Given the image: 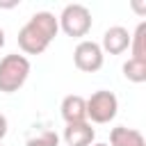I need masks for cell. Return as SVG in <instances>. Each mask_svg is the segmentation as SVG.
Here are the masks:
<instances>
[{"instance_id":"6da1fadb","label":"cell","mask_w":146,"mask_h":146,"mask_svg":"<svg viewBox=\"0 0 146 146\" xmlns=\"http://www.w3.org/2000/svg\"><path fill=\"white\" fill-rule=\"evenodd\" d=\"M57 32H59L57 16L50 11H36L18 30V48L25 55H41L57 36Z\"/></svg>"},{"instance_id":"7a4b0ae2","label":"cell","mask_w":146,"mask_h":146,"mask_svg":"<svg viewBox=\"0 0 146 146\" xmlns=\"http://www.w3.org/2000/svg\"><path fill=\"white\" fill-rule=\"evenodd\" d=\"M30 59L25 55H18V52H11V55H5L0 59V91L2 94H14L18 91L27 78H30Z\"/></svg>"},{"instance_id":"3957f363","label":"cell","mask_w":146,"mask_h":146,"mask_svg":"<svg viewBox=\"0 0 146 146\" xmlns=\"http://www.w3.org/2000/svg\"><path fill=\"white\" fill-rule=\"evenodd\" d=\"M59 23V30H64V34L68 36H87L89 30H91V11L80 5V2H73V5H66L57 18Z\"/></svg>"},{"instance_id":"277c9868","label":"cell","mask_w":146,"mask_h":146,"mask_svg":"<svg viewBox=\"0 0 146 146\" xmlns=\"http://www.w3.org/2000/svg\"><path fill=\"white\" fill-rule=\"evenodd\" d=\"M116 112L119 98L107 89H98L87 98V119H91V123H110Z\"/></svg>"},{"instance_id":"5b68a950","label":"cell","mask_w":146,"mask_h":146,"mask_svg":"<svg viewBox=\"0 0 146 146\" xmlns=\"http://www.w3.org/2000/svg\"><path fill=\"white\" fill-rule=\"evenodd\" d=\"M103 62H105V52L100 43L91 39H82L73 50V64L84 73H96L98 68H103Z\"/></svg>"},{"instance_id":"8992f818","label":"cell","mask_w":146,"mask_h":146,"mask_svg":"<svg viewBox=\"0 0 146 146\" xmlns=\"http://www.w3.org/2000/svg\"><path fill=\"white\" fill-rule=\"evenodd\" d=\"M100 48L103 52H110V55H121L130 48V32L123 27V25H112L105 30L103 34V41H100Z\"/></svg>"},{"instance_id":"52a82bcc","label":"cell","mask_w":146,"mask_h":146,"mask_svg":"<svg viewBox=\"0 0 146 146\" xmlns=\"http://www.w3.org/2000/svg\"><path fill=\"white\" fill-rule=\"evenodd\" d=\"M62 119L68 123H82L87 121V98H82L80 94H68L62 100Z\"/></svg>"},{"instance_id":"ba28073f","label":"cell","mask_w":146,"mask_h":146,"mask_svg":"<svg viewBox=\"0 0 146 146\" xmlns=\"http://www.w3.org/2000/svg\"><path fill=\"white\" fill-rule=\"evenodd\" d=\"M94 139H96V130L91 128L89 121L68 123L64 128V141H66V146H91Z\"/></svg>"},{"instance_id":"9c48e42d","label":"cell","mask_w":146,"mask_h":146,"mask_svg":"<svg viewBox=\"0 0 146 146\" xmlns=\"http://www.w3.org/2000/svg\"><path fill=\"white\" fill-rule=\"evenodd\" d=\"M110 146H146V139L139 130L116 125L110 132Z\"/></svg>"},{"instance_id":"30bf717a","label":"cell","mask_w":146,"mask_h":146,"mask_svg":"<svg viewBox=\"0 0 146 146\" xmlns=\"http://www.w3.org/2000/svg\"><path fill=\"white\" fill-rule=\"evenodd\" d=\"M130 59L137 62H146V21H141L135 30V34H130Z\"/></svg>"},{"instance_id":"8fae6325","label":"cell","mask_w":146,"mask_h":146,"mask_svg":"<svg viewBox=\"0 0 146 146\" xmlns=\"http://www.w3.org/2000/svg\"><path fill=\"white\" fill-rule=\"evenodd\" d=\"M123 75L130 82H146V62H137V59H128L123 64Z\"/></svg>"},{"instance_id":"7c38bea8","label":"cell","mask_w":146,"mask_h":146,"mask_svg":"<svg viewBox=\"0 0 146 146\" xmlns=\"http://www.w3.org/2000/svg\"><path fill=\"white\" fill-rule=\"evenodd\" d=\"M27 146H59V135L55 130H41L27 137Z\"/></svg>"},{"instance_id":"4fadbf2b","label":"cell","mask_w":146,"mask_h":146,"mask_svg":"<svg viewBox=\"0 0 146 146\" xmlns=\"http://www.w3.org/2000/svg\"><path fill=\"white\" fill-rule=\"evenodd\" d=\"M7 128H9V123H7V116L0 112V141L5 139V135H7Z\"/></svg>"},{"instance_id":"5bb4252c","label":"cell","mask_w":146,"mask_h":146,"mask_svg":"<svg viewBox=\"0 0 146 146\" xmlns=\"http://www.w3.org/2000/svg\"><path fill=\"white\" fill-rule=\"evenodd\" d=\"M2 46H5V30L0 27V48H2Z\"/></svg>"},{"instance_id":"9a60e30c","label":"cell","mask_w":146,"mask_h":146,"mask_svg":"<svg viewBox=\"0 0 146 146\" xmlns=\"http://www.w3.org/2000/svg\"><path fill=\"white\" fill-rule=\"evenodd\" d=\"M91 146H110V144H91Z\"/></svg>"},{"instance_id":"2e32d148","label":"cell","mask_w":146,"mask_h":146,"mask_svg":"<svg viewBox=\"0 0 146 146\" xmlns=\"http://www.w3.org/2000/svg\"><path fill=\"white\" fill-rule=\"evenodd\" d=\"M0 146H2V144H0Z\"/></svg>"}]
</instances>
